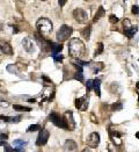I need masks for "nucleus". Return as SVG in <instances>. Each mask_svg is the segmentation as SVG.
Segmentation results:
<instances>
[{
  "instance_id": "f257e3e1",
  "label": "nucleus",
  "mask_w": 139,
  "mask_h": 152,
  "mask_svg": "<svg viewBox=\"0 0 139 152\" xmlns=\"http://www.w3.org/2000/svg\"><path fill=\"white\" fill-rule=\"evenodd\" d=\"M86 51V48H85V44L83 42L80 40V38H72L68 42V52L72 57L74 58H80L83 56Z\"/></svg>"
},
{
  "instance_id": "f03ea898",
  "label": "nucleus",
  "mask_w": 139,
  "mask_h": 152,
  "mask_svg": "<svg viewBox=\"0 0 139 152\" xmlns=\"http://www.w3.org/2000/svg\"><path fill=\"white\" fill-rule=\"evenodd\" d=\"M36 28L38 30V33L41 35H43V36H48L51 34L52 32V29H53V24L52 22L47 19V18H41L37 20L36 22Z\"/></svg>"
},
{
  "instance_id": "7ed1b4c3",
  "label": "nucleus",
  "mask_w": 139,
  "mask_h": 152,
  "mask_svg": "<svg viewBox=\"0 0 139 152\" xmlns=\"http://www.w3.org/2000/svg\"><path fill=\"white\" fill-rule=\"evenodd\" d=\"M50 121L56 127H58L60 129H64V130H70V126H68L66 116H60L59 114L52 112L50 114Z\"/></svg>"
},
{
  "instance_id": "20e7f679",
  "label": "nucleus",
  "mask_w": 139,
  "mask_h": 152,
  "mask_svg": "<svg viewBox=\"0 0 139 152\" xmlns=\"http://www.w3.org/2000/svg\"><path fill=\"white\" fill-rule=\"evenodd\" d=\"M72 33H73L72 27H68L66 24H63L59 28V30L57 32V34H56V37H57V40L59 42H64V41L70 38V36L72 35Z\"/></svg>"
},
{
  "instance_id": "39448f33",
  "label": "nucleus",
  "mask_w": 139,
  "mask_h": 152,
  "mask_svg": "<svg viewBox=\"0 0 139 152\" xmlns=\"http://www.w3.org/2000/svg\"><path fill=\"white\" fill-rule=\"evenodd\" d=\"M35 40L39 43L41 49L43 50L44 52H48V51H51V50H52L53 43H52L51 41H49V40H45V38L43 37V35H41L39 33H36V34H35Z\"/></svg>"
},
{
  "instance_id": "423d86ee",
  "label": "nucleus",
  "mask_w": 139,
  "mask_h": 152,
  "mask_svg": "<svg viewBox=\"0 0 139 152\" xmlns=\"http://www.w3.org/2000/svg\"><path fill=\"white\" fill-rule=\"evenodd\" d=\"M73 18L78 23H86L88 21V15L82 8H77L73 12Z\"/></svg>"
},
{
  "instance_id": "0eeeda50",
  "label": "nucleus",
  "mask_w": 139,
  "mask_h": 152,
  "mask_svg": "<svg viewBox=\"0 0 139 152\" xmlns=\"http://www.w3.org/2000/svg\"><path fill=\"white\" fill-rule=\"evenodd\" d=\"M49 136H50V133H49V131L47 129H41L39 130V133L37 136L36 145L37 146H43V145H45L47 142H48V139H49Z\"/></svg>"
},
{
  "instance_id": "6e6552de",
  "label": "nucleus",
  "mask_w": 139,
  "mask_h": 152,
  "mask_svg": "<svg viewBox=\"0 0 139 152\" xmlns=\"http://www.w3.org/2000/svg\"><path fill=\"white\" fill-rule=\"evenodd\" d=\"M87 145L92 149H95L99 146L100 144V135L97 133V132H92L88 137H87V141H86Z\"/></svg>"
},
{
  "instance_id": "1a4fd4ad",
  "label": "nucleus",
  "mask_w": 139,
  "mask_h": 152,
  "mask_svg": "<svg viewBox=\"0 0 139 152\" xmlns=\"http://www.w3.org/2000/svg\"><path fill=\"white\" fill-rule=\"evenodd\" d=\"M22 45H23V48L27 52H29V54H34L35 52V43L34 41L30 38V37H26L22 40Z\"/></svg>"
},
{
  "instance_id": "9d476101",
  "label": "nucleus",
  "mask_w": 139,
  "mask_h": 152,
  "mask_svg": "<svg viewBox=\"0 0 139 152\" xmlns=\"http://www.w3.org/2000/svg\"><path fill=\"white\" fill-rule=\"evenodd\" d=\"M75 107H77V109H79V110H86L87 107H88L87 98H86V96H82V98H80V99H77V100H75Z\"/></svg>"
},
{
  "instance_id": "9b49d317",
  "label": "nucleus",
  "mask_w": 139,
  "mask_h": 152,
  "mask_svg": "<svg viewBox=\"0 0 139 152\" xmlns=\"http://www.w3.org/2000/svg\"><path fill=\"white\" fill-rule=\"evenodd\" d=\"M0 52L5 55H13V49L7 42H0Z\"/></svg>"
},
{
  "instance_id": "f8f14e48",
  "label": "nucleus",
  "mask_w": 139,
  "mask_h": 152,
  "mask_svg": "<svg viewBox=\"0 0 139 152\" xmlns=\"http://www.w3.org/2000/svg\"><path fill=\"white\" fill-rule=\"evenodd\" d=\"M77 150V143L72 139H67L64 144V151L65 152H74Z\"/></svg>"
},
{
  "instance_id": "ddd939ff",
  "label": "nucleus",
  "mask_w": 139,
  "mask_h": 152,
  "mask_svg": "<svg viewBox=\"0 0 139 152\" xmlns=\"http://www.w3.org/2000/svg\"><path fill=\"white\" fill-rule=\"evenodd\" d=\"M65 116L67 117V122H68V126H70V130H73L75 128V122L73 120V113L71 110H67L65 113Z\"/></svg>"
},
{
  "instance_id": "4468645a",
  "label": "nucleus",
  "mask_w": 139,
  "mask_h": 152,
  "mask_svg": "<svg viewBox=\"0 0 139 152\" xmlns=\"http://www.w3.org/2000/svg\"><path fill=\"white\" fill-rule=\"evenodd\" d=\"M93 89L95 91L97 96H101V80L100 79L96 78L93 80Z\"/></svg>"
},
{
  "instance_id": "2eb2a0df",
  "label": "nucleus",
  "mask_w": 139,
  "mask_h": 152,
  "mask_svg": "<svg viewBox=\"0 0 139 152\" xmlns=\"http://www.w3.org/2000/svg\"><path fill=\"white\" fill-rule=\"evenodd\" d=\"M137 30H138V28L137 27H130V28H128V29H124V34L127 35L129 38H132L133 36H134V34L137 33Z\"/></svg>"
},
{
  "instance_id": "dca6fc26",
  "label": "nucleus",
  "mask_w": 139,
  "mask_h": 152,
  "mask_svg": "<svg viewBox=\"0 0 139 152\" xmlns=\"http://www.w3.org/2000/svg\"><path fill=\"white\" fill-rule=\"evenodd\" d=\"M104 14H106L104 8H103L102 6L99 7V9H97V13L95 14V17H94V22H96L97 20H100L101 18H103V17H104Z\"/></svg>"
},
{
  "instance_id": "f3484780",
  "label": "nucleus",
  "mask_w": 139,
  "mask_h": 152,
  "mask_svg": "<svg viewBox=\"0 0 139 152\" xmlns=\"http://www.w3.org/2000/svg\"><path fill=\"white\" fill-rule=\"evenodd\" d=\"M90 30H92V27L90 26L86 27L85 29H82L81 30V36L85 38V40H89V37H90Z\"/></svg>"
},
{
  "instance_id": "a211bd4d",
  "label": "nucleus",
  "mask_w": 139,
  "mask_h": 152,
  "mask_svg": "<svg viewBox=\"0 0 139 152\" xmlns=\"http://www.w3.org/2000/svg\"><path fill=\"white\" fill-rule=\"evenodd\" d=\"M62 50H63V45H62V44H54V43H53V45H52V50H51L52 56L59 54Z\"/></svg>"
},
{
  "instance_id": "6ab92c4d",
  "label": "nucleus",
  "mask_w": 139,
  "mask_h": 152,
  "mask_svg": "<svg viewBox=\"0 0 139 152\" xmlns=\"http://www.w3.org/2000/svg\"><path fill=\"white\" fill-rule=\"evenodd\" d=\"M92 69H93L94 73H97L104 69V65H103V63H95L94 65H92Z\"/></svg>"
},
{
  "instance_id": "aec40b11",
  "label": "nucleus",
  "mask_w": 139,
  "mask_h": 152,
  "mask_svg": "<svg viewBox=\"0 0 139 152\" xmlns=\"http://www.w3.org/2000/svg\"><path fill=\"white\" fill-rule=\"evenodd\" d=\"M14 109L21 110V112H30L31 110L29 107H23V106H19V104H14Z\"/></svg>"
},
{
  "instance_id": "412c9836",
  "label": "nucleus",
  "mask_w": 139,
  "mask_h": 152,
  "mask_svg": "<svg viewBox=\"0 0 139 152\" xmlns=\"http://www.w3.org/2000/svg\"><path fill=\"white\" fill-rule=\"evenodd\" d=\"M41 126L39 124H31L29 128H28V132H33V131H37V130H41Z\"/></svg>"
},
{
  "instance_id": "4be33fe9",
  "label": "nucleus",
  "mask_w": 139,
  "mask_h": 152,
  "mask_svg": "<svg viewBox=\"0 0 139 152\" xmlns=\"http://www.w3.org/2000/svg\"><path fill=\"white\" fill-rule=\"evenodd\" d=\"M74 78L79 81H83V74H82V71H78L75 72V75H74Z\"/></svg>"
},
{
  "instance_id": "5701e85b",
  "label": "nucleus",
  "mask_w": 139,
  "mask_h": 152,
  "mask_svg": "<svg viewBox=\"0 0 139 152\" xmlns=\"http://www.w3.org/2000/svg\"><path fill=\"white\" fill-rule=\"evenodd\" d=\"M52 57H53V60H54L56 63L63 62V59H64V56H63V55H59V54H57V55H53Z\"/></svg>"
},
{
  "instance_id": "b1692460",
  "label": "nucleus",
  "mask_w": 139,
  "mask_h": 152,
  "mask_svg": "<svg viewBox=\"0 0 139 152\" xmlns=\"http://www.w3.org/2000/svg\"><path fill=\"white\" fill-rule=\"evenodd\" d=\"M97 45H99V48H97L96 49V51H95V56H97V55H100V54H102L103 52V49H104V47H103V43H99V44H97Z\"/></svg>"
},
{
  "instance_id": "393cba45",
  "label": "nucleus",
  "mask_w": 139,
  "mask_h": 152,
  "mask_svg": "<svg viewBox=\"0 0 139 152\" xmlns=\"http://www.w3.org/2000/svg\"><path fill=\"white\" fill-rule=\"evenodd\" d=\"M111 109H113V112L121 110V109H122V103H119V102H117V103H114L113 106H111Z\"/></svg>"
},
{
  "instance_id": "a878e982",
  "label": "nucleus",
  "mask_w": 139,
  "mask_h": 152,
  "mask_svg": "<svg viewBox=\"0 0 139 152\" xmlns=\"http://www.w3.org/2000/svg\"><path fill=\"white\" fill-rule=\"evenodd\" d=\"M86 89H87V93H89L90 91L93 89V80H87V83H86Z\"/></svg>"
},
{
  "instance_id": "bb28decb",
  "label": "nucleus",
  "mask_w": 139,
  "mask_h": 152,
  "mask_svg": "<svg viewBox=\"0 0 139 152\" xmlns=\"http://www.w3.org/2000/svg\"><path fill=\"white\" fill-rule=\"evenodd\" d=\"M109 21L111 22V23H117L118 21H119V19L116 17V15H114V14H111L110 17H109Z\"/></svg>"
},
{
  "instance_id": "cd10ccee",
  "label": "nucleus",
  "mask_w": 139,
  "mask_h": 152,
  "mask_svg": "<svg viewBox=\"0 0 139 152\" xmlns=\"http://www.w3.org/2000/svg\"><path fill=\"white\" fill-rule=\"evenodd\" d=\"M14 145L24 146V145H27V142H23V141H21V139H16V141H14Z\"/></svg>"
},
{
  "instance_id": "c85d7f7f",
  "label": "nucleus",
  "mask_w": 139,
  "mask_h": 152,
  "mask_svg": "<svg viewBox=\"0 0 139 152\" xmlns=\"http://www.w3.org/2000/svg\"><path fill=\"white\" fill-rule=\"evenodd\" d=\"M123 24H124L125 29H128V28H130V27H131V22H130V20H129V19H125V20L123 21Z\"/></svg>"
},
{
  "instance_id": "c756f323",
  "label": "nucleus",
  "mask_w": 139,
  "mask_h": 152,
  "mask_svg": "<svg viewBox=\"0 0 139 152\" xmlns=\"http://www.w3.org/2000/svg\"><path fill=\"white\" fill-rule=\"evenodd\" d=\"M131 12H132V14H139V6H137V5H133V6H132V9H131Z\"/></svg>"
},
{
  "instance_id": "7c9ffc66",
  "label": "nucleus",
  "mask_w": 139,
  "mask_h": 152,
  "mask_svg": "<svg viewBox=\"0 0 139 152\" xmlns=\"http://www.w3.org/2000/svg\"><path fill=\"white\" fill-rule=\"evenodd\" d=\"M4 146H5V152H14V149H12L9 145H7L6 143L4 144Z\"/></svg>"
},
{
  "instance_id": "2f4dec72",
  "label": "nucleus",
  "mask_w": 139,
  "mask_h": 152,
  "mask_svg": "<svg viewBox=\"0 0 139 152\" xmlns=\"http://www.w3.org/2000/svg\"><path fill=\"white\" fill-rule=\"evenodd\" d=\"M7 138H8V136L6 133H1V136H0V139H1V142H7Z\"/></svg>"
},
{
  "instance_id": "473e14b6",
  "label": "nucleus",
  "mask_w": 139,
  "mask_h": 152,
  "mask_svg": "<svg viewBox=\"0 0 139 152\" xmlns=\"http://www.w3.org/2000/svg\"><path fill=\"white\" fill-rule=\"evenodd\" d=\"M21 120V116H16V117H12V122L13 123H18L19 121Z\"/></svg>"
},
{
  "instance_id": "72a5a7b5",
  "label": "nucleus",
  "mask_w": 139,
  "mask_h": 152,
  "mask_svg": "<svg viewBox=\"0 0 139 152\" xmlns=\"http://www.w3.org/2000/svg\"><path fill=\"white\" fill-rule=\"evenodd\" d=\"M66 1H67V0H58V4H59L60 6H64V5L66 4Z\"/></svg>"
},
{
  "instance_id": "f704fd0d",
  "label": "nucleus",
  "mask_w": 139,
  "mask_h": 152,
  "mask_svg": "<svg viewBox=\"0 0 139 152\" xmlns=\"http://www.w3.org/2000/svg\"><path fill=\"white\" fill-rule=\"evenodd\" d=\"M28 102H29V103H34V102H36V100L35 99H29V100H28Z\"/></svg>"
},
{
  "instance_id": "c9c22d12",
  "label": "nucleus",
  "mask_w": 139,
  "mask_h": 152,
  "mask_svg": "<svg viewBox=\"0 0 139 152\" xmlns=\"http://www.w3.org/2000/svg\"><path fill=\"white\" fill-rule=\"evenodd\" d=\"M3 28H4V26H3V23H0V32L3 30Z\"/></svg>"
},
{
  "instance_id": "e433bc0d",
  "label": "nucleus",
  "mask_w": 139,
  "mask_h": 152,
  "mask_svg": "<svg viewBox=\"0 0 139 152\" xmlns=\"http://www.w3.org/2000/svg\"><path fill=\"white\" fill-rule=\"evenodd\" d=\"M82 152H90V151H89V150H88V149H85V150H83V151H82Z\"/></svg>"
},
{
  "instance_id": "4c0bfd02",
  "label": "nucleus",
  "mask_w": 139,
  "mask_h": 152,
  "mask_svg": "<svg viewBox=\"0 0 139 152\" xmlns=\"http://www.w3.org/2000/svg\"><path fill=\"white\" fill-rule=\"evenodd\" d=\"M136 87H137V88H138V89H139V81H138V83H137V85H136Z\"/></svg>"
},
{
  "instance_id": "58836bf2",
  "label": "nucleus",
  "mask_w": 139,
  "mask_h": 152,
  "mask_svg": "<svg viewBox=\"0 0 139 152\" xmlns=\"http://www.w3.org/2000/svg\"><path fill=\"white\" fill-rule=\"evenodd\" d=\"M136 137H137V138H139V132H137V133H136Z\"/></svg>"
},
{
  "instance_id": "ea45409f",
  "label": "nucleus",
  "mask_w": 139,
  "mask_h": 152,
  "mask_svg": "<svg viewBox=\"0 0 139 152\" xmlns=\"http://www.w3.org/2000/svg\"><path fill=\"white\" fill-rule=\"evenodd\" d=\"M42 1H45V0H42Z\"/></svg>"
},
{
  "instance_id": "a19ab883",
  "label": "nucleus",
  "mask_w": 139,
  "mask_h": 152,
  "mask_svg": "<svg viewBox=\"0 0 139 152\" xmlns=\"http://www.w3.org/2000/svg\"><path fill=\"white\" fill-rule=\"evenodd\" d=\"M21 1H24V0H21Z\"/></svg>"
},
{
  "instance_id": "79ce46f5",
  "label": "nucleus",
  "mask_w": 139,
  "mask_h": 152,
  "mask_svg": "<svg viewBox=\"0 0 139 152\" xmlns=\"http://www.w3.org/2000/svg\"><path fill=\"white\" fill-rule=\"evenodd\" d=\"M124 1H125V0H124Z\"/></svg>"
}]
</instances>
